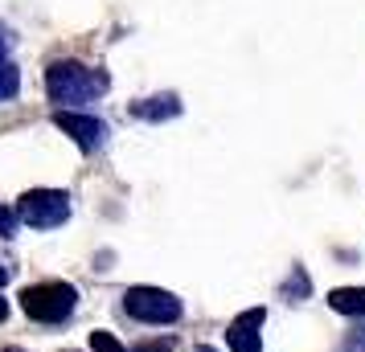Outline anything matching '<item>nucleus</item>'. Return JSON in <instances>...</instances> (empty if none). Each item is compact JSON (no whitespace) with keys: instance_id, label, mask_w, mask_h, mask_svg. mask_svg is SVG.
Segmentation results:
<instances>
[{"instance_id":"f257e3e1","label":"nucleus","mask_w":365,"mask_h":352,"mask_svg":"<svg viewBox=\"0 0 365 352\" xmlns=\"http://www.w3.org/2000/svg\"><path fill=\"white\" fill-rule=\"evenodd\" d=\"M46 90L58 107H74V102H95L107 95V74L91 70L83 62H53L46 70Z\"/></svg>"},{"instance_id":"f03ea898","label":"nucleus","mask_w":365,"mask_h":352,"mask_svg":"<svg viewBox=\"0 0 365 352\" xmlns=\"http://www.w3.org/2000/svg\"><path fill=\"white\" fill-rule=\"evenodd\" d=\"M78 291L70 283H34L21 291V311L37 324H62L74 311Z\"/></svg>"},{"instance_id":"7ed1b4c3","label":"nucleus","mask_w":365,"mask_h":352,"mask_svg":"<svg viewBox=\"0 0 365 352\" xmlns=\"http://www.w3.org/2000/svg\"><path fill=\"white\" fill-rule=\"evenodd\" d=\"M123 311L140 324H177L181 319V299L160 287H128Z\"/></svg>"},{"instance_id":"20e7f679","label":"nucleus","mask_w":365,"mask_h":352,"mask_svg":"<svg viewBox=\"0 0 365 352\" xmlns=\"http://www.w3.org/2000/svg\"><path fill=\"white\" fill-rule=\"evenodd\" d=\"M17 218L34 230H53L70 218V197L62 188H29L17 201Z\"/></svg>"},{"instance_id":"39448f33","label":"nucleus","mask_w":365,"mask_h":352,"mask_svg":"<svg viewBox=\"0 0 365 352\" xmlns=\"http://www.w3.org/2000/svg\"><path fill=\"white\" fill-rule=\"evenodd\" d=\"M53 123H58V127H62V132H66L83 151L103 148V139H107V123H103V119H95V115H74V111H58V115H53Z\"/></svg>"},{"instance_id":"423d86ee","label":"nucleus","mask_w":365,"mask_h":352,"mask_svg":"<svg viewBox=\"0 0 365 352\" xmlns=\"http://www.w3.org/2000/svg\"><path fill=\"white\" fill-rule=\"evenodd\" d=\"M263 319H267L263 307H250V311H242V316L234 319L230 328H226V344H230V352H263V336H259Z\"/></svg>"},{"instance_id":"0eeeda50","label":"nucleus","mask_w":365,"mask_h":352,"mask_svg":"<svg viewBox=\"0 0 365 352\" xmlns=\"http://www.w3.org/2000/svg\"><path fill=\"white\" fill-rule=\"evenodd\" d=\"M329 307L341 316H365V287H336L329 291Z\"/></svg>"},{"instance_id":"6e6552de","label":"nucleus","mask_w":365,"mask_h":352,"mask_svg":"<svg viewBox=\"0 0 365 352\" xmlns=\"http://www.w3.org/2000/svg\"><path fill=\"white\" fill-rule=\"evenodd\" d=\"M140 119H173L181 115V102H177V95H160V99H144L132 107Z\"/></svg>"},{"instance_id":"1a4fd4ad","label":"nucleus","mask_w":365,"mask_h":352,"mask_svg":"<svg viewBox=\"0 0 365 352\" xmlns=\"http://www.w3.org/2000/svg\"><path fill=\"white\" fill-rule=\"evenodd\" d=\"M21 90V74L17 66H0V102H9Z\"/></svg>"},{"instance_id":"9d476101","label":"nucleus","mask_w":365,"mask_h":352,"mask_svg":"<svg viewBox=\"0 0 365 352\" xmlns=\"http://www.w3.org/2000/svg\"><path fill=\"white\" fill-rule=\"evenodd\" d=\"M91 348H95V352H128L111 332H91Z\"/></svg>"},{"instance_id":"9b49d317","label":"nucleus","mask_w":365,"mask_h":352,"mask_svg":"<svg viewBox=\"0 0 365 352\" xmlns=\"http://www.w3.org/2000/svg\"><path fill=\"white\" fill-rule=\"evenodd\" d=\"M292 291H296V295H308V274H304V270H296V274L283 283V295H292Z\"/></svg>"},{"instance_id":"f8f14e48","label":"nucleus","mask_w":365,"mask_h":352,"mask_svg":"<svg viewBox=\"0 0 365 352\" xmlns=\"http://www.w3.org/2000/svg\"><path fill=\"white\" fill-rule=\"evenodd\" d=\"M0 234H4V238L17 234V213H13V209H4V205H0Z\"/></svg>"},{"instance_id":"ddd939ff","label":"nucleus","mask_w":365,"mask_h":352,"mask_svg":"<svg viewBox=\"0 0 365 352\" xmlns=\"http://www.w3.org/2000/svg\"><path fill=\"white\" fill-rule=\"evenodd\" d=\"M9 50H13V29H9V25H0V66H9V62H4Z\"/></svg>"},{"instance_id":"4468645a","label":"nucleus","mask_w":365,"mask_h":352,"mask_svg":"<svg viewBox=\"0 0 365 352\" xmlns=\"http://www.w3.org/2000/svg\"><path fill=\"white\" fill-rule=\"evenodd\" d=\"M9 283V270H4V262H0V287Z\"/></svg>"},{"instance_id":"2eb2a0df","label":"nucleus","mask_w":365,"mask_h":352,"mask_svg":"<svg viewBox=\"0 0 365 352\" xmlns=\"http://www.w3.org/2000/svg\"><path fill=\"white\" fill-rule=\"evenodd\" d=\"M4 316H9V303L0 299V319H4Z\"/></svg>"},{"instance_id":"dca6fc26","label":"nucleus","mask_w":365,"mask_h":352,"mask_svg":"<svg viewBox=\"0 0 365 352\" xmlns=\"http://www.w3.org/2000/svg\"><path fill=\"white\" fill-rule=\"evenodd\" d=\"M0 352H21V348H0Z\"/></svg>"},{"instance_id":"f3484780","label":"nucleus","mask_w":365,"mask_h":352,"mask_svg":"<svg viewBox=\"0 0 365 352\" xmlns=\"http://www.w3.org/2000/svg\"><path fill=\"white\" fill-rule=\"evenodd\" d=\"M361 352H365V348H361Z\"/></svg>"}]
</instances>
